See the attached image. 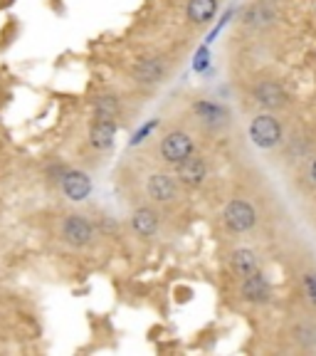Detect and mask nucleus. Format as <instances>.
I'll use <instances>...</instances> for the list:
<instances>
[{
	"label": "nucleus",
	"instance_id": "obj_9",
	"mask_svg": "<svg viewBox=\"0 0 316 356\" xmlns=\"http://www.w3.org/2000/svg\"><path fill=\"white\" fill-rule=\"evenodd\" d=\"M176 176L181 181V186H188V188H198V186L206 184L208 178V163L203 156L193 154L188 156L185 161H181L176 166Z\"/></svg>",
	"mask_w": 316,
	"mask_h": 356
},
{
	"label": "nucleus",
	"instance_id": "obj_16",
	"mask_svg": "<svg viewBox=\"0 0 316 356\" xmlns=\"http://www.w3.org/2000/svg\"><path fill=\"white\" fill-rule=\"evenodd\" d=\"M269 3H257V6H250L244 10V25H250V28H267V25H272L274 22V13L269 10Z\"/></svg>",
	"mask_w": 316,
	"mask_h": 356
},
{
	"label": "nucleus",
	"instance_id": "obj_13",
	"mask_svg": "<svg viewBox=\"0 0 316 356\" xmlns=\"http://www.w3.org/2000/svg\"><path fill=\"white\" fill-rule=\"evenodd\" d=\"M131 228L139 238H153L158 233V213L149 206H141L131 213Z\"/></svg>",
	"mask_w": 316,
	"mask_h": 356
},
{
	"label": "nucleus",
	"instance_id": "obj_1",
	"mask_svg": "<svg viewBox=\"0 0 316 356\" xmlns=\"http://www.w3.org/2000/svg\"><path fill=\"white\" fill-rule=\"evenodd\" d=\"M282 136H284L282 124L269 111H262V114H257L250 122V139L257 149H265V151L274 149V146L282 144Z\"/></svg>",
	"mask_w": 316,
	"mask_h": 356
},
{
	"label": "nucleus",
	"instance_id": "obj_2",
	"mask_svg": "<svg viewBox=\"0 0 316 356\" xmlns=\"http://www.w3.org/2000/svg\"><path fill=\"white\" fill-rule=\"evenodd\" d=\"M222 222H225V228L235 235L250 233L257 225V211L250 200L233 198L228 206H225V211H222Z\"/></svg>",
	"mask_w": 316,
	"mask_h": 356
},
{
	"label": "nucleus",
	"instance_id": "obj_4",
	"mask_svg": "<svg viewBox=\"0 0 316 356\" xmlns=\"http://www.w3.org/2000/svg\"><path fill=\"white\" fill-rule=\"evenodd\" d=\"M60 235L67 245L72 248H87L92 240H94V225L87 216H79V213H69L65 216L60 225Z\"/></svg>",
	"mask_w": 316,
	"mask_h": 356
},
{
	"label": "nucleus",
	"instance_id": "obj_15",
	"mask_svg": "<svg viewBox=\"0 0 316 356\" xmlns=\"http://www.w3.org/2000/svg\"><path fill=\"white\" fill-rule=\"evenodd\" d=\"M217 13V0H188L185 6V15L193 25H206L215 17Z\"/></svg>",
	"mask_w": 316,
	"mask_h": 356
},
{
	"label": "nucleus",
	"instance_id": "obj_14",
	"mask_svg": "<svg viewBox=\"0 0 316 356\" xmlns=\"http://www.w3.org/2000/svg\"><path fill=\"white\" fill-rule=\"evenodd\" d=\"M230 267L238 277H247V275H255L260 270V260H257V252L250 248H238V250L230 252Z\"/></svg>",
	"mask_w": 316,
	"mask_h": 356
},
{
	"label": "nucleus",
	"instance_id": "obj_12",
	"mask_svg": "<svg viewBox=\"0 0 316 356\" xmlns=\"http://www.w3.org/2000/svg\"><path fill=\"white\" fill-rule=\"evenodd\" d=\"M193 111L200 122L208 124V127H213V129H217V127H222V124L230 122V111L222 104H215V102H206V99L195 102Z\"/></svg>",
	"mask_w": 316,
	"mask_h": 356
},
{
	"label": "nucleus",
	"instance_id": "obj_10",
	"mask_svg": "<svg viewBox=\"0 0 316 356\" xmlns=\"http://www.w3.org/2000/svg\"><path fill=\"white\" fill-rule=\"evenodd\" d=\"M240 295L250 305H265V302H269V295H272L269 280L265 277L262 270H257L255 275H247V277H242V284H240Z\"/></svg>",
	"mask_w": 316,
	"mask_h": 356
},
{
	"label": "nucleus",
	"instance_id": "obj_8",
	"mask_svg": "<svg viewBox=\"0 0 316 356\" xmlns=\"http://www.w3.org/2000/svg\"><path fill=\"white\" fill-rule=\"evenodd\" d=\"M166 74H168V62L163 60V57H144V60L136 62L131 70L133 82L146 84V87L163 82Z\"/></svg>",
	"mask_w": 316,
	"mask_h": 356
},
{
	"label": "nucleus",
	"instance_id": "obj_5",
	"mask_svg": "<svg viewBox=\"0 0 316 356\" xmlns=\"http://www.w3.org/2000/svg\"><path fill=\"white\" fill-rule=\"evenodd\" d=\"M178 191H181V181H178V176H171V173L158 171L146 178V195L153 203H171V200L178 198Z\"/></svg>",
	"mask_w": 316,
	"mask_h": 356
},
{
	"label": "nucleus",
	"instance_id": "obj_11",
	"mask_svg": "<svg viewBox=\"0 0 316 356\" xmlns=\"http://www.w3.org/2000/svg\"><path fill=\"white\" fill-rule=\"evenodd\" d=\"M114 136H117V119L94 117V122L89 127V144L99 151H106L114 144Z\"/></svg>",
	"mask_w": 316,
	"mask_h": 356
},
{
	"label": "nucleus",
	"instance_id": "obj_17",
	"mask_svg": "<svg viewBox=\"0 0 316 356\" xmlns=\"http://www.w3.org/2000/svg\"><path fill=\"white\" fill-rule=\"evenodd\" d=\"M122 111V102L114 95H99L94 99V117H109L117 119V114Z\"/></svg>",
	"mask_w": 316,
	"mask_h": 356
},
{
	"label": "nucleus",
	"instance_id": "obj_19",
	"mask_svg": "<svg viewBox=\"0 0 316 356\" xmlns=\"http://www.w3.org/2000/svg\"><path fill=\"white\" fill-rule=\"evenodd\" d=\"M309 178H311V184L316 186V159L311 161V166H309Z\"/></svg>",
	"mask_w": 316,
	"mask_h": 356
},
{
	"label": "nucleus",
	"instance_id": "obj_3",
	"mask_svg": "<svg viewBox=\"0 0 316 356\" xmlns=\"http://www.w3.org/2000/svg\"><path fill=\"white\" fill-rule=\"evenodd\" d=\"M158 154L166 163L171 166H178L181 161H185L188 156L195 154V141L190 134L181 131V129H173L161 139V146H158Z\"/></svg>",
	"mask_w": 316,
	"mask_h": 356
},
{
	"label": "nucleus",
	"instance_id": "obj_7",
	"mask_svg": "<svg viewBox=\"0 0 316 356\" xmlns=\"http://www.w3.org/2000/svg\"><path fill=\"white\" fill-rule=\"evenodd\" d=\"M252 99L267 111L284 109V106L289 104L287 89L279 82H274V79H262V82H257L255 89H252Z\"/></svg>",
	"mask_w": 316,
	"mask_h": 356
},
{
	"label": "nucleus",
	"instance_id": "obj_18",
	"mask_svg": "<svg viewBox=\"0 0 316 356\" xmlns=\"http://www.w3.org/2000/svg\"><path fill=\"white\" fill-rule=\"evenodd\" d=\"M301 282H304V292H306V297H309V302L316 305V273H306Z\"/></svg>",
	"mask_w": 316,
	"mask_h": 356
},
{
	"label": "nucleus",
	"instance_id": "obj_6",
	"mask_svg": "<svg viewBox=\"0 0 316 356\" xmlns=\"http://www.w3.org/2000/svg\"><path fill=\"white\" fill-rule=\"evenodd\" d=\"M60 191L67 200L82 203L92 193V178H89V173L77 171V168H67L60 176Z\"/></svg>",
	"mask_w": 316,
	"mask_h": 356
},
{
	"label": "nucleus",
	"instance_id": "obj_20",
	"mask_svg": "<svg viewBox=\"0 0 316 356\" xmlns=\"http://www.w3.org/2000/svg\"><path fill=\"white\" fill-rule=\"evenodd\" d=\"M262 3H279V0H262Z\"/></svg>",
	"mask_w": 316,
	"mask_h": 356
}]
</instances>
